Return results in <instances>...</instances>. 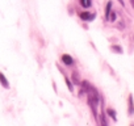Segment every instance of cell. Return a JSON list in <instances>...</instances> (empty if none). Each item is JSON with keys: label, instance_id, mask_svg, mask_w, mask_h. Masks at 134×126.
Here are the masks:
<instances>
[{"label": "cell", "instance_id": "cell-1", "mask_svg": "<svg viewBox=\"0 0 134 126\" xmlns=\"http://www.w3.org/2000/svg\"><path fill=\"white\" fill-rule=\"evenodd\" d=\"M60 59H62V62L64 63L66 66H72V65H74V59H72V56H70L69 54H63V55L60 56Z\"/></svg>", "mask_w": 134, "mask_h": 126}, {"label": "cell", "instance_id": "cell-2", "mask_svg": "<svg viewBox=\"0 0 134 126\" xmlns=\"http://www.w3.org/2000/svg\"><path fill=\"white\" fill-rule=\"evenodd\" d=\"M79 16H80V19H83L86 21H91V20L95 19V15H91L88 12H82V13H79Z\"/></svg>", "mask_w": 134, "mask_h": 126}, {"label": "cell", "instance_id": "cell-3", "mask_svg": "<svg viewBox=\"0 0 134 126\" xmlns=\"http://www.w3.org/2000/svg\"><path fill=\"white\" fill-rule=\"evenodd\" d=\"M0 84H2L4 88H7V89L9 88V82L7 80V78L4 76V74H3V72H0Z\"/></svg>", "mask_w": 134, "mask_h": 126}, {"label": "cell", "instance_id": "cell-4", "mask_svg": "<svg viewBox=\"0 0 134 126\" xmlns=\"http://www.w3.org/2000/svg\"><path fill=\"white\" fill-rule=\"evenodd\" d=\"M110 9H112V3L109 2V3L107 4V8H105V17H107V19L109 17V13H110Z\"/></svg>", "mask_w": 134, "mask_h": 126}, {"label": "cell", "instance_id": "cell-5", "mask_svg": "<svg viewBox=\"0 0 134 126\" xmlns=\"http://www.w3.org/2000/svg\"><path fill=\"white\" fill-rule=\"evenodd\" d=\"M80 4L84 8H88V7H91V0H80Z\"/></svg>", "mask_w": 134, "mask_h": 126}, {"label": "cell", "instance_id": "cell-6", "mask_svg": "<svg viewBox=\"0 0 134 126\" xmlns=\"http://www.w3.org/2000/svg\"><path fill=\"white\" fill-rule=\"evenodd\" d=\"M66 84H67V87H69V89H70V91H72V89H74V87H72L71 82H70L69 79H67V78H66Z\"/></svg>", "mask_w": 134, "mask_h": 126}, {"label": "cell", "instance_id": "cell-7", "mask_svg": "<svg viewBox=\"0 0 134 126\" xmlns=\"http://www.w3.org/2000/svg\"><path fill=\"white\" fill-rule=\"evenodd\" d=\"M108 114H109V116H110L112 118H114V119H116V113H114V112H113L112 109H108Z\"/></svg>", "mask_w": 134, "mask_h": 126}, {"label": "cell", "instance_id": "cell-8", "mask_svg": "<svg viewBox=\"0 0 134 126\" xmlns=\"http://www.w3.org/2000/svg\"><path fill=\"white\" fill-rule=\"evenodd\" d=\"M120 3H121V4H122V5H124V2H122V0H120Z\"/></svg>", "mask_w": 134, "mask_h": 126}, {"label": "cell", "instance_id": "cell-9", "mask_svg": "<svg viewBox=\"0 0 134 126\" xmlns=\"http://www.w3.org/2000/svg\"><path fill=\"white\" fill-rule=\"evenodd\" d=\"M131 4H133V7H134V0H131Z\"/></svg>", "mask_w": 134, "mask_h": 126}]
</instances>
